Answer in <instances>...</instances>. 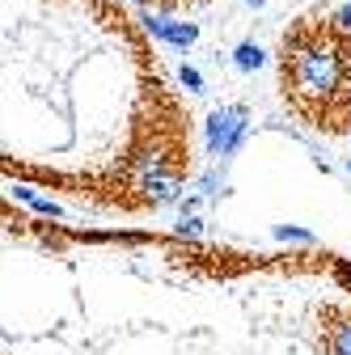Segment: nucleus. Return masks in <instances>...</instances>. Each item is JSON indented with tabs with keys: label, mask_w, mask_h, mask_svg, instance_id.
<instances>
[{
	"label": "nucleus",
	"mask_w": 351,
	"mask_h": 355,
	"mask_svg": "<svg viewBox=\"0 0 351 355\" xmlns=\"http://www.w3.org/2000/svg\"><path fill=\"white\" fill-rule=\"evenodd\" d=\"M178 80H182V85L191 89V94H199V89H203V76H199L195 68H182V72H178Z\"/></svg>",
	"instance_id": "6"
},
{
	"label": "nucleus",
	"mask_w": 351,
	"mask_h": 355,
	"mask_svg": "<svg viewBox=\"0 0 351 355\" xmlns=\"http://www.w3.org/2000/svg\"><path fill=\"white\" fill-rule=\"evenodd\" d=\"M182 233H191V237L199 233V220H195V216H182Z\"/></svg>",
	"instance_id": "8"
},
{
	"label": "nucleus",
	"mask_w": 351,
	"mask_h": 355,
	"mask_svg": "<svg viewBox=\"0 0 351 355\" xmlns=\"http://www.w3.org/2000/svg\"><path fill=\"white\" fill-rule=\"evenodd\" d=\"M165 42H173V47H191V42L199 38V26L195 21H165Z\"/></svg>",
	"instance_id": "3"
},
{
	"label": "nucleus",
	"mask_w": 351,
	"mask_h": 355,
	"mask_svg": "<svg viewBox=\"0 0 351 355\" xmlns=\"http://www.w3.org/2000/svg\"><path fill=\"white\" fill-rule=\"evenodd\" d=\"M330 17H334V26H339V30H347V34H351V5H343V9H334Z\"/></svg>",
	"instance_id": "7"
},
{
	"label": "nucleus",
	"mask_w": 351,
	"mask_h": 355,
	"mask_svg": "<svg viewBox=\"0 0 351 355\" xmlns=\"http://www.w3.org/2000/svg\"><path fill=\"white\" fill-rule=\"evenodd\" d=\"M136 5H161V0H136Z\"/></svg>",
	"instance_id": "11"
},
{
	"label": "nucleus",
	"mask_w": 351,
	"mask_h": 355,
	"mask_svg": "<svg viewBox=\"0 0 351 355\" xmlns=\"http://www.w3.org/2000/svg\"><path fill=\"white\" fill-rule=\"evenodd\" d=\"M262 47L258 42H237V51H233V64H237V72H254V68H262Z\"/></svg>",
	"instance_id": "4"
},
{
	"label": "nucleus",
	"mask_w": 351,
	"mask_h": 355,
	"mask_svg": "<svg viewBox=\"0 0 351 355\" xmlns=\"http://www.w3.org/2000/svg\"><path fill=\"white\" fill-rule=\"evenodd\" d=\"M330 355H351V318L330 326Z\"/></svg>",
	"instance_id": "5"
},
{
	"label": "nucleus",
	"mask_w": 351,
	"mask_h": 355,
	"mask_svg": "<svg viewBox=\"0 0 351 355\" xmlns=\"http://www.w3.org/2000/svg\"><path fill=\"white\" fill-rule=\"evenodd\" d=\"M178 5H203V0H161V9H178Z\"/></svg>",
	"instance_id": "9"
},
{
	"label": "nucleus",
	"mask_w": 351,
	"mask_h": 355,
	"mask_svg": "<svg viewBox=\"0 0 351 355\" xmlns=\"http://www.w3.org/2000/svg\"><path fill=\"white\" fill-rule=\"evenodd\" d=\"M246 5H250V9H262V5H267V0H246Z\"/></svg>",
	"instance_id": "10"
},
{
	"label": "nucleus",
	"mask_w": 351,
	"mask_h": 355,
	"mask_svg": "<svg viewBox=\"0 0 351 355\" xmlns=\"http://www.w3.org/2000/svg\"><path fill=\"white\" fill-rule=\"evenodd\" d=\"M280 94L292 114L326 136H351V34L309 13L280 38Z\"/></svg>",
	"instance_id": "1"
},
{
	"label": "nucleus",
	"mask_w": 351,
	"mask_h": 355,
	"mask_svg": "<svg viewBox=\"0 0 351 355\" xmlns=\"http://www.w3.org/2000/svg\"><path fill=\"white\" fill-rule=\"evenodd\" d=\"M246 119H250V110H246L241 102L212 110V119H207V153H212V157H229V153H237V144L246 140V131H250Z\"/></svg>",
	"instance_id": "2"
}]
</instances>
